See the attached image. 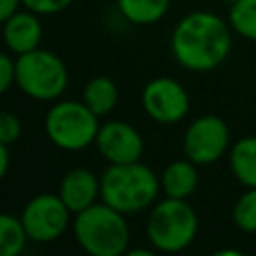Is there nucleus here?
I'll list each match as a JSON object with an SVG mask.
<instances>
[{
    "mask_svg": "<svg viewBox=\"0 0 256 256\" xmlns=\"http://www.w3.org/2000/svg\"><path fill=\"white\" fill-rule=\"evenodd\" d=\"M170 48L182 68L190 72H210L228 58L232 28L214 12L194 10L182 16L174 26Z\"/></svg>",
    "mask_w": 256,
    "mask_h": 256,
    "instance_id": "1",
    "label": "nucleus"
},
{
    "mask_svg": "<svg viewBox=\"0 0 256 256\" xmlns=\"http://www.w3.org/2000/svg\"><path fill=\"white\" fill-rule=\"evenodd\" d=\"M160 190V176L140 160L110 164L100 176V200L126 216L150 208Z\"/></svg>",
    "mask_w": 256,
    "mask_h": 256,
    "instance_id": "2",
    "label": "nucleus"
},
{
    "mask_svg": "<svg viewBox=\"0 0 256 256\" xmlns=\"http://www.w3.org/2000/svg\"><path fill=\"white\" fill-rule=\"evenodd\" d=\"M72 234L76 244L90 256H120L128 252L130 244L126 214L106 202H96L74 214Z\"/></svg>",
    "mask_w": 256,
    "mask_h": 256,
    "instance_id": "3",
    "label": "nucleus"
},
{
    "mask_svg": "<svg viewBox=\"0 0 256 256\" xmlns=\"http://www.w3.org/2000/svg\"><path fill=\"white\" fill-rule=\"evenodd\" d=\"M198 214L182 198L164 196L150 206L146 220V236L158 252H182L198 234Z\"/></svg>",
    "mask_w": 256,
    "mask_h": 256,
    "instance_id": "4",
    "label": "nucleus"
},
{
    "mask_svg": "<svg viewBox=\"0 0 256 256\" xmlns=\"http://www.w3.org/2000/svg\"><path fill=\"white\" fill-rule=\"evenodd\" d=\"M16 86L32 100L54 102L68 88V68L58 54L38 46L16 56Z\"/></svg>",
    "mask_w": 256,
    "mask_h": 256,
    "instance_id": "5",
    "label": "nucleus"
},
{
    "mask_svg": "<svg viewBox=\"0 0 256 256\" xmlns=\"http://www.w3.org/2000/svg\"><path fill=\"white\" fill-rule=\"evenodd\" d=\"M44 130L56 148L78 152L96 142L100 122L82 100H58L46 112Z\"/></svg>",
    "mask_w": 256,
    "mask_h": 256,
    "instance_id": "6",
    "label": "nucleus"
},
{
    "mask_svg": "<svg viewBox=\"0 0 256 256\" xmlns=\"http://www.w3.org/2000/svg\"><path fill=\"white\" fill-rule=\"evenodd\" d=\"M70 216L72 212L64 204L58 192L36 194L26 202L20 214L22 224L28 232V238L38 244L58 240L70 226Z\"/></svg>",
    "mask_w": 256,
    "mask_h": 256,
    "instance_id": "7",
    "label": "nucleus"
},
{
    "mask_svg": "<svg viewBox=\"0 0 256 256\" xmlns=\"http://www.w3.org/2000/svg\"><path fill=\"white\" fill-rule=\"evenodd\" d=\"M230 146V128L224 118L216 114H204L192 120L182 138L184 156L198 166L218 162Z\"/></svg>",
    "mask_w": 256,
    "mask_h": 256,
    "instance_id": "8",
    "label": "nucleus"
},
{
    "mask_svg": "<svg viewBox=\"0 0 256 256\" xmlns=\"http://www.w3.org/2000/svg\"><path fill=\"white\" fill-rule=\"evenodd\" d=\"M142 106L154 122L176 124L186 118L190 110V96L178 80L158 76L146 82L142 90Z\"/></svg>",
    "mask_w": 256,
    "mask_h": 256,
    "instance_id": "9",
    "label": "nucleus"
},
{
    "mask_svg": "<svg viewBox=\"0 0 256 256\" xmlns=\"http://www.w3.org/2000/svg\"><path fill=\"white\" fill-rule=\"evenodd\" d=\"M96 148L108 164L138 162L144 154V138L136 126L124 120H108L100 124Z\"/></svg>",
    "mask_w": 256,
    "mask_h": 256,
    "instance_id": "10",
    "label": "nucleus"
},
{
    "mask_svg": "<svg viewBox=\"0 0 256 256\" xmlns=\"http://www.w3.org/2000/svg\"><path fill=\"white\" fill-rule=\"evenodd\" d=\"M2 36L10 54L20 56L40 46L42 22L32 10H18L6 20H2Z\"/></svg>",
    "mask_w": 256,
    "mask_h": 256,
    "instance_id": "11",
    "label": "nucleus"
},
{
    "mask_svg": "<svg viewBox=\"0 0 256 256\" xmlns=\"http://www.w3.org/2000/svg\"><path fill=\"white\" fill-rule=\"evenodd\" d=\"M58 194L72 214L82 212L92 206L100 198V178L88 168H72L68 170L58 186Z\"/></svg>",
    "mask_w": 256,
    "mask_h": 256,
    "instance_id": "12",
    "label": "nucleus"
},
{
    "mask_svg": "<svg viewBox=\"0 0 256 256\" xmlns=\"http://www.w3.org/2000/svg\"><path fill=\"white\" fill-rule=\"evenodd\" d=\"M198 164L188 158L172 160L160 174V186L164 196L188 200L198 186Z\"/></svg>",
    "mask_w": 256,
    "mask_h": 256,
    "instance_id": "13",
    "label": "nucleus"
},
{
    "mask_svg": "<svg viewBox=\"0 0 256 256\" xmlns=\"http://www.w3.org/2000/svg\"><path fill=\"white\" fill-rule=\"evenodd\" d=\"M232 176L246 188H256V136L236 140L228 150Z\"/></svg>",
    "mask_w": 256,
    "mask_h": 256,
    "instance_id": "14",
    "label": "nucleus"
},
{
    "mask_svg": "<svg viewBox=\"0 0 256 256\" xmlns=\"http://www.w3.org/2000/svg\"><path fill=\"white\" fill-rule=\"evenodd\" d=\"M82 102L100 118L110 114L118 104V86L108 76H94L84 84Z\"/></svg>",
    "mask_w": 256,
    "mask_h": 256,
    "instance_id": "15",
    "label": "nucleus"
},
{
    "mask_svg": "<svg viewBox=\"0 0 256 256\" xmlns=\"http://www.w3.org/2000/svg\"><path fill=\"white\" fill-rule=\"evenodd\" d=\"M116 6L126 22L136 26H150L166 16L170 0H116Z\"/></svg>",
    "mask_w": 256,
    "mask_h": 256,
    "instance_id": "16",
    "label": "nucleus"
},
{
    "mask_svg": "<svg viewBox=\"0 0 256 256\" xmlns=\"http://www.w3.org/2000/svg\"><path fill=\"white\" fill-rule=\"evenodd\" d=\"M28 240L30 238L20 216H14V214L0 216V254L2 256H18L24 250Z\"/></svg>",
    "mask_w": 256,
    "mask_h": 256,
    "instance_id": "17",
    "label": "nucleus"
},
{
    "mask_svg": "<svg viewBox=\"0 0 256 256\" xmlns=\"http://www.w3.org/2000/svg\"><path fill=\"white\" fill-rule=\"evenodd\" d=\"M228 24L238 36L256 42V0H236L228 10Z\"/></svg>",
    "mask_w": 256,
    "mask_h": 256,
    "instance_id": "18",
    "label": "nucleus"
},
{
    "mask_svg": "<svg viewBox=\"0 0 256 256\" xmlns=\"http://www.w3.org/2000/svg\"><path fill=\"white\" fill-rule=\"evenodd\" d=\"M232 222L246 234H256V188H246L232 208Z\"/></svg>",
    "mask_w": 256,
    "mask_h": 256,
    "instance_id": "19",
    "label": "nucleus"
},
{
    "mask_svg": "<svg viewBox=\"0 0 256 256\" xmlns=\"http://www.w3.org/2000/svg\"><path fill=\"white\" fill-rule=\"evenodd\" d=\"M22 134V122L16 114L10 110H4L0 114V142L2 144H12L20 138Z\"/></svg>",
    "mask_w": 256,
    "mask_h": 256,
    "instance_id": "20",
    "label": "nucleus"
},
{
    "mask_svg": "<svg viewBox=\"0 0 256 256\" xmlns=\"http://www.w3.org/2000/svg\"><path fill=\"white\" fill-rule=\"evenodd\" d=\"M72 0H22V6L36 12L38 16H52L66 10Z\"/></svg>",
    "mask_w": 256,
    "mask_h": 256,
    "instance_id": "21",
    "label": "nucleus"
},
{
    "mask_svg": "<svg viewBox=\"0 0 256 256\" xmlns=\"http://www.w3.org/2000/svg\"><path fill=\"white\" fill-rule=\"evenodd\" d=\"M12 84H16V58L4 52L0 56V92H8Z\"/></svg>",
    "mask_w": 256,
    "mask_h": 256,
    "instance_id": "22",
    "label": "nucleus"
},
{
    "mask_svg": "<svg viewBox=\"0 0 256 256\" xmlns=\"http://www.w3.org/2000/svg\"><path fill=\"white\" fill-rule=\"evenodd\" d=\"M20 6H22V0H0V20H6L14 12H18Z\"/></svg>",
    "mask_w": 256,
    "mask_h": 256,
    "instance_id": "23",
    "label": "nucleus"
},
{
    "mask_svg": "<svg viewBox=\"0 0 256 256\" xmlns=\"http://www.w3.org/2000/svg\"><path fill=\"white\" fill-rule=\"evenodd\" d=\"M10 144H2L0 142V178H4L8 174V166H10Z\"/></svg>",
    "mask_w": 256,
    "mask_h": 256,
    "instance_id": "24",
    "label": "nucleus"
},
{
    "mask_svg": "<svg viewBox=\"0 0 256 256\" xmlns=\"http://www.w3.org/2000/svg\"><path fill=\"white\" fill-rule=\"evenodd\" d=\"M224 2H228V4H232V2H236V0H224Z\"/></svg>",
    "mask_w": 256,
    "mask_h": 256,
    "instance_id": "25",
    "label": "nucleus"
}]
</instances>
